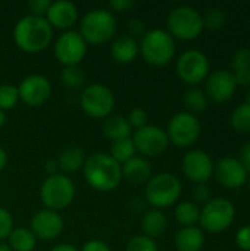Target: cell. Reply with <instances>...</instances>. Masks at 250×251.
Segmentation results:
<instances>
[{
	"instance_id": "8fae6325",
	"label": "cell",
	"mask_w": 250,
	"mask_h": 251,
	"mask_svg": "<svg viewBox=\"0 0 250 251\" xmlns=\"http://www.w3.org/2000/svg\"><path fill=\"white\" fill-rule=\"evenodd\" d=\"M169 144H174L180 149L192 147L202 134V124L197 116L189 112H178L175 113L165 129Z\"/></svg>"
},
{
	"instance_id": "e575fe53",
	"label": "cell",
	"mask_w": 250,
	"mask_h": 251,
	"mask_svg": "<svg viewBox=\"0 0 250 251\" xmlns=\"http://www.w3.org/2000/svg\"><path fill=\"white\" fill-rule=\"evenodd\" d=\"M231 72H250V49L240 47L231 59Z\"/></svg>"
},
{
	"instance_id": "4dcf8cb0",
	"label": "cell",
	"mask_w": 250,
	"mask_h": 251,
	"mask_svg": "<svg viewBox=\"0 0 250 251\" xmlns=\"http://www.w3.org/2000/svg\"><path fill=\"white\" fill-rule=\"evenodd\" d=\"M60 82L69 90L83 88L85 84V74L80 68V65L63 66V69L60 71Z\"/></svg>"
},
{
	"instance_id": "f907efd6",
	"label": "cell",
	"mask_w": 250,
	"mask_h": 251,
	"mask_svg": "<svg viewBox=\"0 0 250 251\" xmlns=\"http://www.w3.org/2000/svg\"><path fill=\"white\" fill-rule=\"evenodd\" d=\"M245 103L250 104V85H249V90H248V94H246V101H245Z\"/></svg>"
},
{
	"instance_id": "ee69618b",
	"label": "cell",
	"mask_w": 250,
	"mask_h": 251,
	"mask_svg": "<svg viewBox=\"0 0 250 251\" xmlns=\"http://www.w3.org/2000/svg\"><path fill=\"white\" fill-rule=\"evenodd\" d=\"M108 6L112 10V13L113 12H125L134 6V1L133 0H111Z\"/></svg>"
},
{
	"instance_id": "ab89813d",
	"label": "cell",
	"mask_w": 250,
	"mask_h": 251,
	"mask_svg": "<svg viewBox=\"0 0 250 251\" xmlns=\"http://www.w3.org/2000/svg\"><path fill=\"white\" fill-rule=\"evenodd\" d=\"M236 246L240 251H250V225L242 226L236 232Z\"/></svg>"
},
{
	"instance_id": "5bb4252c",
	"label": "cell",
	"mask_w": 250,
	"mask_h": 251,
	"mask_svg": "<svg viewBox=\"0 0 250 251\" xmlns=\"http://www.w3.org/2000/svg\"><path fill=\"white\" fill-rule=\"evenodd\" d=\"M214 168L215 162L212 160V157L206 151L199 149L187 151L181 162L184 176L194 185L208 184V181L214 176Z\"/></svg>"
},
{
	"instance_id": "5b68a950",
	"label": "cell",
	"mask_w": 250,
	"mask_h": 251,
	"mask_svg": "<svg viewBox=\"0 0 250 251\" xmlns=\"http://www.w3.org/2000/svg\"><path fill=\"white\" fill-rule=\"evenodd\" d=\"M140 54L152 66H165L175 56V40L169 35L167 29L153 28L139 41Z\"/></svg>"
},
{
	"instance_id": "f35d334b",
	"label": "cell",
	"mask_w": 250,
	"mask_h": 251,
	"mask_svg": "<svg viewBox=\"0 0 250 251\" xmlns=\"http://www.w3.org/2000/svg\"><path fill=\"white\" fill-rule=\"evenodd\" d=\"M146 32H147V29H146V24L143 19L131 18L127 21V35L137 40V38H141Z\"/></svg>"
},
{
	"instance_id": "cb8c5ba5",
	"label": "cell",
	"mask_w": 250,
	"mask_h": 251,
	"mask_svg": "<svg viewBox=\"0 0 250 251\" xmlns=\"http://www.w3.org/2000/svg\"><path fill=\"white\" fill-rule=\"evenodd\" d=\"M102 132L103 135L113 141L118 140H124V138H130L133 128L128 124L127 118L122 115H111L106 119H103V125H102Z\"/></svg>"
},
{
	"instance_id": "d6a6232c",
	"label": "cell",
	"mask_w": 250,
	"mask_h": 251,
	"mask_svg": "<svg viewBox=\"0 0 250 251\" xmlns=\"http://www.w3.org/2000/svg\"><path fill=\"white\" fill-rule=\"evenodd\" d=\"M19 101L18 87L12 84H1L0 85V109L3 112L13 109Z\"/></svg>"
},
{
	"instance_id": "7dc6e473",
	"label": "cell",
	"mask_w": 250,
	"mask_h": 251,
	"mask_svg": "<svg viewBox=\"0 0 250 251\" xmlns=\"http://www.w3.org/2000/svg\"><path fill=\"white\" fill-rule=\"evenodd\" d=\"M7 165V153L3 147H0V172L6 168Z\"/></svg>"
},
{
	"instance_id": "603a6c76",
	"label": "cell",
	"mask_w": 250,
	"mask_h": 251,
	"mask_svg": "<svg viewBox=\"0 0 250 251\" xmlns=\"http://www.w3.org/2000/svg\"><path fill=\"white\" fill-rule=\"evenodd\" d=\"M168 228V218L167 215L159 209H149L144 212L141 218V229L143 235L156 240L165 234Z\"/></svg>"
},
{
	"instance_id": "7c38bea8",
	"label": "cell",
	"mask_w": 250,
	"mask_h": 251,
	"mask_svg": "<svg viewBox=\"0 0 250 251\" xmlns=\"http://www.w3.org/2000/svg\"><path fill=\"white\" fill-rule=\"evenodd\" d=\"M131 138H133L136 151L140 153L146 159L159 157L169 147V140H168L165 129H162L158 125L147 124L146 126L134 131Z\"/></svg>"
},
{
	"instance_id": "484cf974",
	"label": "cell",
	"mask_w": 250,
	"mask_h": 251,
	"mask_svg": "<svg viewBox=\"0 0 250 251\" xmlns=\"http://www.w3.org/2000/svg\"><path fill=\"white\" fill-rule=\"evenodd\" d=\"M174 216H175V221L183 228H186V226H194L196 224H199L200 206H197L192 200L180 201V203H177V206L174 209Z\"/></svg>"
},
{
	"instance_id": "30bf717a",
	"label": "cell",
	"mask_w": 250,
	"mask_h": 251,
	"mask_svg": "<svg viewBox=\"0 0 250 251\" xmlns=\"http://www.w3.org/2000/svg\"><path fill=\"white\" fill-rule=\"evenodd\" d=\"M80 106L90 118L106 119L115 109V94L103 84H90L80 94Z\"/></svg>"
},
{
	"instance_id": "7a4b0ae2",
	"label": "cell",
	"mask_w": 250,
	"mask_h": 251,
	"mask_svg": "<svg viewBox=\"0 0 250 251\" xmlns=\"http://www.w3.org/2000/svg\"><path fill=\"white\" fill-rule=\"evenodd\" d=\"M87 184L100 193H109L122 182L121 165L108 153H94L88 156L83 166Z\"/></svg>"
},
{
	"instance_id": "1f68e13d",
	"label": "cell",
	"mask_w": 250,
	"mask_h": 251,
	"mask_svg": "<svg viewBox=\"0 0 250 251\" xmlns=\"http://www.w3.org/2000/svg\"><path fill=\"white\" fill-rule=\"evenodd\" d=\"M203 28L209 31H218L227 24V15L221 7H208L202 13Z\"/></svg>"
},
{
	"instance_id": "9a60e30c",
	"label": "cell",
	"mask_w": 250,
	"mask_h": 251,
	"mask_svg": "<svg viewBox=\"0 0 250 251\" xmlns=\"http://www.w3.org/2000/svg\"><path fill=\"white\" fill-rule=\"evenodd\" d=\"M237 88L234 75L230 69H217L208 75L203 91L208 100L222 104L234 97Z\"/></svg>"
},
{
	"instance_id": "681fc988",
	"label": "cell",
	"mask_w": 250,
	"mask_h": 251,
	"mask_svg": "<svg viewBox=\"0 0 250 251\" xmlns=\"http://www.w3.org/2000/svg\"><path fill=\"white\" fill-rule=\"evenodd\" d=\"M0 251H12V250H10V247L7 246V243L0 241Z\"/></svg>"
},
{
	"instance_id": "7bdbcfd3",
	"label": "cell",
	"mask_w": 250,
	"mask_h": 251,
	"mask_svg": "<svg viewBox=\"0 0 250 251\" xmlns=\"http://www.w3.org/2000/svg\"><path fill=\"white\" fill-rule=\"evenodd\" d=\"M80 251H111V247L102 240H90Z\"/></svg>"
},
{
	"instance_id": "d6986e66",
	"label": "cell",
	"mask_w": 250,
	"mask_h": 251,
	"mask_svg": "<svg viewBox=\"0 0 250 251\" xmlns=\"http://www.w3.org/2000/svg\"><path fill=\"white\" fill-rule=\"evenodd\" d=\"M44 18L53 29L69 31L78 21V7L68 0L52 1Z\"/></svg>"
},
{
	"instance_id": "60d3db41",
	"label": "cell",
	"mask_w": 250,
	"mask_h": 251,
	"mask_svg": "<svg viewBox=\"0 0 250 251\" xmlns=\"http://www.w3.org/2000/svg\"><path fill=\"white\" fill-rule=\"evenodd\" d=\"M50 4H52L50 0H29L28 1L31 15H37V16H44L46 12L49 10Z\"/></svg>"
},
{
	"instance_id": "6da1fadb",
	"label": "cell",
	"mask_w": 250,
	"mask_h": 251,
	"mask_svg": "<svg viewBox=\"0 0 250 251\" xmlns=\"http://www.w3.org/2000/svg\"><path fill=\"white\" fill-rule=\"evenodd\" d=\"M52 40L53 28L44 16L25 15L13 26V41L25 53H40L49 47Z\"/></svg>"
},
{
	"instance_id": "bcb514c9",
	"label": "cell",
	"mask_w": 250,
	"mask_h": 251,
	"mask_svg": "<svg viewBox=\"0 0 250 251\" xmlns=\"http://www.w3.org/2000/svg\"><path fill=\"white\" fill-rule=\"evenodd\" d=\"M49 251H80L75 246L72 244H68V243H60V244H56L55 247H52Z\"/></svg>"
},
{
	"instance_id": "9c48e42d",
	"label": "cell",
	"mask_w": 250,
	"mask_h": 251,
	"mask_svg": "<svg viewBox=\"0 0 250 251\" xmlns=\"http://www.w3.org/2000/svg\"><path fill=\"white\" fill-rule=\"evenodd\" d=\"M177 76L189 87H197L206 81L211 74V63L208 56L196 49L183 51L175 63Z\"/></svg>"
},
{
	"instance_id": "8d00e7d4",
	"label": "cell",
	"mask_w": 250,
	"mask_h": 251,
	"mask_svg": "<svg viewBox=\"0 0 250 251\" xmlns=\"http://www.w3.org/2000/svg\"><path fill=\"white\" fill-rule=\"evenodd\" d=\"M192 197H193V203H196L197 206L200 204L205 206L208 201L212 200V190L209 188L208 184H197L192 191Z\"/></svg>"
},
{
	"instance_id": "74e56055",
	"label": "cell",
	"mask_w": 250,
	"mask_h": 251,
	"mask_svg": "<svg viewBox=\"0 0 250 251\" xmlns=\"http://www.w3.org/2000/svg\"><path fill=\"white\" fill-rule=\"evenodd\" d=\"M12 229H13V218L7 209L0 206V241L7 240Z\"/></svg>"
},
{
	"instance_id": "ac0fdd59",
	"label": "cell",
	"mask_w": 250,
	"mask_h": 251,
	"mask_svg": "<svg viewBox=\"0 0 250 251\" xmlns=\"http://www.w3.org/2000/svg\"><path fill=\"white\" fill-rule=\"evenodd\" d=\"M65 228L63 218L59 212H53L49 209H41L34 213L29 222V229L37 240L41 241H53L56 240Z\"/></svg>"
},
{
	"instance_id": "816d5d0a",
	"label": "cell",
	"mask_w": 250,
	"mask_h": 251,
	"mask_svg": "<svg viewBox=\"0 0 250 251\" xmlns=\"http://www.w3.org/2000/svg\"><path fill=\"white\" fill-rule=\"evenodd\" d=\"M246 184H248V190H249V194H250V174H249V178H248V182H246Z\"/></svg>"
},
{
	"instance_id": "f546056e",
	"label": "cell",
	"mask_w": 250,
	"mask_h": 251,
	"mask_svg": "<svg viewBox=\"0 0 250 251\" xmlns=\"http://www.w3.org/2000/svg\"><path fill=\"white\" fill-rule=\"evenodd\" d=\"M111 157L115 159L119 165H124L125 162H128L130 159H133L134 156H137L133 138H124V140H118L113 141L111 146Z\"/></svg>"
},
{
	"instance_id": "836d02e7",
	"label": "cell",
	"mask_w": 250,
	"mask_h": 251,
	"mask_svg": "<svg viewBox=\"0 0 250 251\" xmlns=\"http://www.w3.org/2000/svg\"><path fill=\"white\" fill-rule=\"evenodd\" d=\"M125 251H159L156 240H152L146 235H134L128 240Z\"/></svg>"
},
{
	"instance_id": "f6af8a7d",
	"label": "cell",
	"mask_w": 250,
	"mask_h": 251,
	"mask_svg": "<svg viewBox=\"0 0 250 251\" xmlns=\"http://www.w3.org/2000/svg\"><path fill=\"white\" fill-rule=\"evenodd\" d=\"M44 171L47 174V176H52V175H56L59 174V165H57V160L56 159H50L44 163Z\"/></svg>"
},
{
	"instance_id": "ba28073f",
	"label": "cell",
	"mask_w": 250,
	"mask_h": 251,
	"mask_svg": "<svg viewBox=\"0 0 250 251\" xmlns=\"http://www.w3.org/2000/svg\"><path fill=\"white\" fill-rule=\"evenodd\" d=\"M75 197V184L63 174L46 176L40 187V199L44 209L60 212L66 209Z\"/></svg>"
},
{
	"instance_id": "83f0119b",
	"label": "cell",
	"mask_w": 250,
	"mask_h": 251,
	"mask_svg": "<svg viewBox=\"0 0 250 251\" xmlns=\"http://www.w3.org/2000/svg\"><path fill=\"white\" fill-rule=\"evenodd\" d=\"M184 107L186 112L197 116L199 113H203L208 109V97L205 94V91L199 87H190L186 93H184Z\"/></svg>"
},
{
	"instance_id": "4316f807",
	"label": "cell",
	"mask_w": 250,
	"mask_h": 251,
	"mask_svg": "<svg viewBox=\"0 0 250 251\" xmlns=\"http://www.w3.org/2000/svg\"><path fill=\"white\" fill-rule=\"evenodd\" d=\"M37 238L28 228H13L7 237V246L12 251H34Z\"/></svg>"
},
{
	"instance_id": "c3c4849f",
	"label": "cell",
	"mask_w": 250,
	"mask_h": 251,
	"mask_svg": "<svg viewBox=\"0 0 250 251\" xmlns=\"http://www.w3.org/2000/svg\"><path fill=\"white\" fill-rule=\"evenodd\" d=\"M4 124H6V112H3V110L0 109V128H1Z\"/></svg>"
},
{
	"instance_id": "d4e9b609",
	"label": "cell",
	"mask_w": 250,
	"mask_h": 251,
	"mask_svg": "<svg viewBox=\"0 0 250 251\" xmlns=\"http://www.w3.org/2000/svg\"><path fill=\"white\" fill-rule=\"evenodd\" d=\"M57 165L59 169L62 172L71 174V172H77L78 169H81L84 166L85 162V156H84V150L78 146H66L57 156Z\"/></svg>"
},
{
	"instance_id": "277c9868",
	"label": "cell",
	"mask_w": 250,
	"mask_h": 251,
	"mask_svg": "<svg viewBox=\"0 0 250 251\" xmlns=\"http://www.w3.org/2000/svg\"><path fill=\"white\" fill-rule=\"evenodd\" d=\"M183 193L181 181L177 175L171 172H159L152 175L146 184L144 200L152 206V209H167L178 203Z\"/></svg>"
},
{
	"instance_id": "4fadbf2b",
	"label": "cell",
	"mask_w": 250,
	"mask_h": 251,
	"mask_svg": "<svg viewBox=\"0 0 250 251\" xmlns=\"http://www.w3.org/2000/svg\"><path fill=\"white\" fill-rule=\"evenodd\" d=\"M87 46L88 44L84 41L78 31H63L55 43V57L63 66L80 65L87 54Z\"/></svg>"
},
{
	"instance_id": "e0dca14e",
	"label": "cell",
	"mask_w": 250,
	"mask_h": 251,
	"mask_svg": "<svg viewBox=\"0 0 250 251\" xmlns=\"http://www.w3.org/2000/svg\"><path fill=\"white\" fill-rule=\"evenodd\" d=\"M19 100L29 107L43 106L52 96V84L50 81L38 74H32L25 76L18 85Z\"/></svg>"
},
{
	"instance_id": "7402d4cb",
	"label": "cell",
	"mask_w": 250,
	"mask_h": 251,
	"mask_svg": "<svg viewBox=\"0 0 250 251\" xmlns=\"http://www.w3.org/2000/svg\"><path fill=\"white\" fill-rule=\"evenodd\" d=\"M174 243L177 251H202L206 243V235L197 225L186 226L177 232Z\"/></svg>"
},
{
	"instance_id": "44dd1931",
	"label": "cell",
	"mask_w": 250,
	"mask_h": 251,
	"mask_svg": "<svg viewBox=\"0 0 250 251\" xmlns=\"http://www.w3.org/2000/svg\"><path fill=\"white\" fill-rule=\"evenodd\" d=\"M140 54L139 41L130 35H119L111 44V56L119 65L131 63Z\"/></svg>"
},
{
	"instance_id": "b9f144b4",
	"label": "cell",
	"mask_w": 250,
	"mask_h": 251,
	"mask_svg": "<svg viewBox=\"0 0 250 251\" xmlns=\"http://www.w3.org/2000/svg\"><path fill=\"white\" fill-rule=\"evenodd\" d=\"M237 159L240 160V163L243 165V168L250 174V141H246V143L240 147V150H239V157H237Z\"/></svg>"
},
{
	"instance_id": "ffe728a7",
	"label": "cell",
	"mask_w": 250,
	"mask_h": 251,
	"mask_svg": "<svg viewBox=\"0 0 250 251\" xmlns=\"http://www.w3.org/2000/svg\"><path fill=\"white\" fill-rule=\"evenodd\" d=\"M121 169H122V179H125L133 185L147 184V181L152 178V165L143 156H134L133 159L121 165Z\"/></svg>"
},
{
	"instance_id": "3957f363",
	"label": "cell",
	"mask_w": 250,
	"mask_h": 251,
	"mask_svg": "<svg viewBox=\"0 0 250 251\" xmlns=\"http://www.w3.org/2000/svg\"><path fill=\"white\" fill-rule=\"evenodd\" d=\"M116 18L109 9H91L80 21V35L87 44H105L116 34Z\"/></svg>"
},
{
	"instance_id": "f1b7e54d",
	"label": "cell",
	"mask_w": 250,
	"mask_h": 251,
	"mask_svg": "<svg viewBox=\"0 0 250 251\" xmlns=\"http://www.w3.org/2000/svg\"><path fill=\"white\" fill-rule=\"evenodd\" d=\"M230 125L239 135H250V104L242 103L233 110Z\"/></svg>"
},
{
	"instance_id": "d590c367",
	"label": "cell",
	"mask_w": 250,
	"mask_h": 251,
	"mask_svg": "<svg viewBox=\"0 0 250 251\" xmlns=\"http://www.w3.org/2000/svg\"><path fill=\"white\" fill-rule=\"evenodd\" d=\"M125 118H127L128 124L131 125V128H133L134 131H137V129L146 126V125H147V121H149L147 112L143 110L141 107H134V109H131L130 113H128Z\"/></svg>"
},
{
	"instance_id": "8992f818",
	"label": "cell",
	"mask_w": 250,
	"mask_h": 251,
	"mask_svg": "<svg viewBox=\"0 0 250 251\" xmlns=\"http://www.w3.org/2000/svg\"><path fill=\"white\" fill-rule=\"evenodd\" d=\"M167 31L174 40L193 41L203 32L202 13L189 4H180L174 7L167 18Z\"/></svg>"
},
{
	"instance_id": "52a82bcc",
	"label": "cell",
	"mask_w": 250,
	"mask_h": 251,
	"mask_svg": "<svg viewBox=\"0 0 250 251\" xmlns=\"http://www.w3.org/2000/svg\"><path fill=\"white\" fill-rule=\"evenodd\" d=\"M236 219V206L225 197H212L200 209L199 224L203 232L221 234L227 231Z\"/></svg>"
},
{
	"instance_id": "2e32d148",
	"label": "cell",
	"mask_w": 250,
	"mask_h": 251,
	"mask_svg": "<svg viewBox=\"0 0 250 251\" xmlns=\"http://www.w3.org/2000/svg\"><path fill=\"white\" fill-rule=\"evenodd\" d=\"M214 176L221 187L227 190H239L246 185L249 172L243 168L237 157L225 156L215 163Z\"/></svg>"
}]
</instances>
